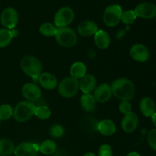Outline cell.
Returning a JSON list of instances; mask_svg holds the SVG:
<instances>
[{"label":"cell","mask_w":156,"mask_h":156,"mask_svg":"<svg viewBox=\"0 0 156 156\" xmlns=\"http://www.w3.org/2000/svg\"><path fill=\"white\" fill-rule=\"evenodd\" d=\"M111 87L112 94L119 100L129 101L135 96V85L133 82L126 78L116 79Z\"/></svg>","instance_id":"cell-1"},{"label":"cell","mask_w":156,"mask_h":156,"mask_svg":"<svg viewBox=\"0 0 156 156\" xmlns=\"http://www.w3.org/2000/svg\"><path fill=\"white\" fill-rule=\"evenodd\" d=\"M36 105L34 102L21 101L13 108V117L16 121L24 123L31 118L35 114Z\"/></svg>","instance_id":"cell-2"},{"label":"cell","mask_w":156,"mask_h":156,"mask_svg":"<svg viewBox=\"0 0 156 156\" xmlns=\"http://www.w3.org/2000/svg\"><path fill=\"white\" fill-rule=\"evenodd\" d=\"M21 70L29 77L37 79L42 72V63L37 58L32 56H26L20 62Z\"/></svg>","instance_id":"cell-3"},{"label":"cell","mask_w":156,"mask_h":156,"mask_svg":"<svg viewBox=\"0 0 156 156\" xmlns=\"http://www.w3.org/2000/svg\"><path fill=\"white\" fill-rule=\"evenodd\" d=\"M54 37L57 44L66 48L74 47L78 42L77 34L69 27H57Z\"/></svg>","instance_id":"cell-4"},{"label":"cell","mask_w":156,"mask_h":156,"mask_svg":"<svg viewBox=\"0 0 156 156\" xmlns=\"http://www.w3.org/2000/svg\"><path fill=\"white\" fill-rule=\"evenodd\" d=\"M79 91V82L78 79L69 76L64 78L58 84V91L62 97L69 98L74 97Z\"/></svg>","instance_id":"cell-5"},{"label":"cell","mask_w":156,"mask_h":156,"mask_svg":"<svg viewBox=\"0 0 156 156\" xmlns=\"http://www.w3.org/2000/svg\"><path fill=\"white\" fill-rule=\"evenodd\" d=\"M123 9L120 5L112 4L105 9L103 15V21L108 27H115L121 21Z\"/></svg>","instance_id":"cell-6"},{"label":"cell","mask_w":156,"mask_h":156,"mask_svg":"<svg viewBox=\"0 0 156 156\" xmlns=\"http://www.w3.org/2000/svg\"><path fill=\"white\" fill-rule=\"evenodd\" d=\"M75 18L74 11L69 7H62L54 15V25L56 27H68Z\"/></svg>","instance_id":"cell-7"},{"label":"cell","mask_w":156,"mask_h":156,"mask_svg":"<svg viewBox=\"0 0 156 156\" xmlns=\"http://www.w3.org/2000/svg\"><path fill=\"white\" fill-rule=\"evenodd\" d=\"M18 13L15 9L8 7L2 12L0 15V21L5 28L12 30L15 29L18 22Z\"/></svg>","instance_id":"cell-8"},{"label":"cell","mask_w":156,"mask_h":156,"mask_svg":"<svg viewBox=\"0 0 156 156\" xmlns=\"http://www.w3.org/2000/svg\"><path fill=\"white\" fill-rule=\"evenodd\" d=\"M134 12L137 17L145 19H152L156 17V5L152 2H145L137 5Z\"/></svg>","instance_id":"cell-9"},{"label":"cell","mask_w":156,"mask_h":156,"mask_svg":"<svg viewBox=\"0 0 156 156\" xmlns=\"http://www.w3.org/2000/svg\"><path fill=\"white\" fill-rule=\"evenodd\" d=\"M39 152V145L29 142L20 143L14 151L15 156H37Z\"/></svg>","instance_id":"cell-10"},{"label":"cell","mask_w":156,"mask_h":156,"mask_svg":"<svg viewBox=\"0 0 156 156\" xmlns=\"http://www.w3.org/2000/svg\"><path fill=\"white\" fill-rule=\"evenodd\" d=\"M129 55L133 59L139 62H146L149 59L150 53L146 46L142 44H134L129 50Z\"/></svg>","instance_id":"cell-11"},{"label":"cell","mask_w":156,"mask_h":156,"mask_svg":"<svg viewBox=\"0 0 156 156\" xmlns=\"http://www.w3.org/2000/svg\"><path fill=\"white\" fill-rule=\"evenodd\" d=\"M22 95L26 101L35 102L39 100L41 97V90L36 83L28 82L24 85L21 89Z\"/></svg>","instance_id":"cell-12"},{"label":"cell","mask_w":156,"mask_h":156,"mask_svg":"<svg viewBox=\"0 0 156 156\" xmlns=\"http://www.w3.org/2000/svg\"><path fill=\"white\" fill-rule=\"evenodd\" d=\"M111 87L107 83H102L98 85L93 92V96L98 103H105L111 99L112 96Z\"/></svg>","instance_id":"cell-13"},{"label":"cell","mask_w":156,"mask_h":156,"mask_svg":"<svg viewBox=\"0 0 156 156\" xmlns=\"http://www.w3.org/2000/svg\"><path fill=\"white\" fill-rule=\"evenodd\" d=\"M139 125V117L134 112H130L123 117L121 121L122 129L125 133H130L136 129Z\"/></svg>","instance_id":"cell-14"},{"label":"cell","mask_w":156,"mask_h":156,"mask_svg":"<svg viewBox=\"0 0 156 156\" xmlns=\"http://www.w3.org/2000/svg\"><path fill=\"white\" fill-rule=\"evenodd\" d=\"M97 87V80L93 75L86 74L79 81V89L83 94H91Z\"/></svg>","instance_id":"cell-15"},{"label":"cell","mask_w":156,"mask_h":156,"mask_svg":"<svg viewBox=\"0 0 156 156\" xmlns=\"http://www.w3.org/2000/svg\"><path fill=\"white\" fill-rule=\"evenodd\" d=\"M77 30L78 34H79L80 36L87 37L94 35V34H95L99 29L97 24H96L94 21L88 20V21H82V22L79 24V26H78Z\"/></svg>","instance_id":"cell-16"},{"label":"cell","mask_w":156,"mask_h":156,"mask_svg":"<svg viewBox=\"0 0 156 156\" xmlns=\"http://www.w3.org/2000/svg\"><path fill=\"white\" fill-rule=\"evenodd\" d=\"M140 108L143 115L146 117H152L156 112L155 102L150 97H144L140 101Z\"/></svg>","instance_id":"cell-17"},{"label":"cell","mask_w":156,"mask_h":156,"mask_svg":"<svg viewBox=\"0 0 156 156\" xmlns=\"http://www.w3.org/2000/svg\"><path fill=\"white\" fill-rule=\"evenodd\" d=\"M38 82L41 87L47 90L54 89L58 85L57 79L50 73H43L38 78Z\"/></svg>","instance_id":"cell-18"},{"label":"cell","mask_w":156,"mask_h":156,"mask_svg":"<svg viewBox=\"0 0 156 156\" xmlns=\"http://www.w3.org/2000/svg\"><path fill=\"white\" fill-rule=\"evenodd\" d=\"M97 129L101 135L110 136L115 133L117 130V126L114 121L109 119H106L98 123Z\"/></svg>","instance_id":"cell-19"},{"label":"cell","mask_w":156,"mask_h":156,"mask_svg":"<svg viewBox=\"0 0 156 156\" xmlns=\"http://www.w3.org/2000/svg\"><path fill=\"white\" fill-rule=\"evenodd\" d=\"M94 41L95 45L101 50L108 48L111 44V37L106 31L98 30L94 35Z\"/></svg>","instance_id":"cell-20"},{"label":"cell","mask_w":156,"mask_h":156,"mask_svg":"<svg viewBox=\"0 0 156 156\" xmlns=\"http://www.w3.org/2000/svg\"><path fill=\"white\" fill-rule=\"evenodd\" d=\"M18 31L15 29L9 30L6 28L0 29V48L7 47L10 44L14 37L18 36Z\"/></svg>","instance_id":"cell-21"},{"label":"cell","mask_w":156,"mask_h":156,"mask_svg":"<svg viewBox=\"0 0 156 156\" xmlns=\"http://www.w3.org/2000/svg\"><path fill=\"white\" fill-rule=\"evenodd\" d=\"M81 106L84 111L92 112L97 107V101L91 94H84L80 98Z\"/></svg>","instance_id":"cell-22"},{"label":"cell","mask_w":156,"mask_h":156,"mask_svg":"<svg viewBox=\"0 0 156 156\" xmlns=\"http://www.w3.org/2000/svg\"><path fill=\"white\" fill-rule=\"evenodd\" d=\"M70 76L76 79H80L86 75L87 68L85 63L82 62H74L70 67Z\"/></svg>","instance_id":"cell-23"},{"label":"cell","mask_w":156,"mask_h":156,"mask_svg":"<svg viewBox=\"0 0 156 156\" xmlns=\"http://www.w3.org/2000/svg\"><path fill=\"white\" fill-rule=\"evenodd\" d=\"M15 146L13 142L9 139L0 140V156H9L14 153Z\"/></svg>","instance_id":"cell-24"},{"label":"cell","mask_w":156,"mask_h":156,"mask_svg":"<svg viewBox=\"0 0 156 156\" xmlns=\"http://www.w3.org/2000/svg\"><path fill=\"white\" fill-rule=\"evenodd\" d=\"M57 150L56 144L53 140H44L41 145H39V152L46 155H53Z\"/></svg>","instance_id":"cell-25"},{"label":"cell","mask_w":156,"mask_h":156,"mask_svg":"<svg viewBox=\"0 0 156 156\" xmlns=\"http://www.w3.org/2000/svg\"><path fill=\"white\" fill-rule=\"evenodd\" d=\"M57 27L50 22H46L41 24L39 27V31L44 37L55 36Z\"/></svg>","instance_id":"cell-26"},{"label":"cell","mask_w":156,"mask_h":156,"mask_svg":"<svg viewBox=\"0 0 156 156\" xmlns=\"http://www.w3.org/2000/svg\"><path fill=\"white\" fill-rule=\"evenodd\" d=\"M34 115L40 120H47L51 116V111L46 105H40L36 107Z\"/></svg>","instance_id":"cell-27"},{"label":"cell","mask_w":156,"mask_h":156,"mask_svg":"<svg viewBox=\"0 0 156 156\" xmlns=\"http://www.w3.org/2000/svg\"><path fill=\"white\" fill-rule=\"evenodd\" d=\"M13 117V108L11 105L5 104L0 105V121L7 120Z\"/></svg>","instance_id":"cell-28"},{"label":"cell","mask_w":156,"mask_h":156,"mask_svg":"<svg viewBox=\"0 0 156 156\" xmlns=\"http://www.w3.org/2000/svg\"><path fill=\"white\" fill-rule=\"evenodd\" d=\"M137 16L134 10H127L126 12H123L121 21L126 25H130V24H133Z\"/></svg>","instance_id":"cell-29"},{"label":"cell","mask_w":156,"mask_h":156,"mask_svg":"<svg viewBox=\"0 0 156 156\" xmlns=\"http://www.w3.org/2000/svg\"><path fill=\"white\" fill-rule=\"evenodd\" d=\"M50 136L53 138H60L65 133V129L62 125L54 124L50 128Z\"/></svg>","instance_id":"cell-30"},{"label":"cell","mask_w":156,"mask_h":156,"mask_svg":"<svg viewBox=\"0 0 156 156\" xmlns=\"http://www.w3.org/2000/svg\"><path fill=\"white\" fill-rule=\"evenodd\" d=\"M147 142L151 149L156 151V128L149 131L147 136Z\"/></svg>","instance_id":"cell-31"},{"label":"cell","mask_w":156,"mask_h":156,"mask_svg":"<svg viewBox=\"0 0 156 156\" xmlns=\"http://www.w3.org/2000/svg\"><path fill=\"white\" fill-rule=\"evenodd\" d=\"M98 156H113L112 148L109 144H103L98 150Z\"/></svg>","instance_id":"cell-32"},{"label":"cell","mask_w":156,"mask_h":156,"mask_svg":"<svg viewBox=\"0 0 156 156\" xmlns=\"http://www.w3.org/2000/svg\"><path fill=\"white\" fill-rule=\"evenodd\" d=\"M119 111L124 115L129 114L130 112H132V105L129 103V101H122L119 105Z\"/></svg>","instance_id":"cell-33"},{"label":"cell","mask_w":156,"mask_h":156,"mask_svg":"<svg viewBox=\"0 0 156 156\" xmlns=\"http://www.w3.org/2000/svg\"><path fill=\"white\" fill-rule=\"evenodd\" d=\"M53 156H69V155L63 149H59L53 154Z\"/></svg>","instance_id":"cell-34"},{"label":"cell","mask_w":156,"mask_h":156,"mask_svg":"<svg viewBox=\"0 0 156 156\" xmlns=\"http://www.w3.org/2000/svg\"><path fill=\"white\" fill-rule=\"evenodd\" d=\"M151 118H152V124H153L154 126L156 128V112L152 116V117H151Z\"/></svg>","instance_id":"cell-35"},{"label":"cell","mask_w":156,"mask_h":156,"mask_svg":"<svg viewBox=\"0 0 156 156\" xmlns=\"http://www.w3.org/2000/svg\"><path fill=\"white\" fill-rule=\"evenodd\" d=\"M126 156H141V155H140V153H138V152H129V153Z\"/></svg>","instance_id":"cell-36"},{"label":"cell","mask_w":156,"mask_h":156,"mask_svg":"<svg viewBox=\"0 0 156 156\" xmlns=\"http://www.w3.org/2000/svg\"><path fill=\"white\" fill-rule=\"evenodd\" d=\"M83 156H96V155L94 153V152H87V153H85Z\"/></svg>","instance_id":"cell-37"},{"label":"cell","mask_w":156,"mask_h":156,"mask_svg":"<svg viewBox=\"0 0 156 156\" xmlns=\"http://www.w3.org/2000/svg\"><path fill=\"white\" fill-rule=\"evenodd\" d=\"M155 18H156V17H155Z\"/></svg>","instance_id":"cell-38"}]
</instances>
